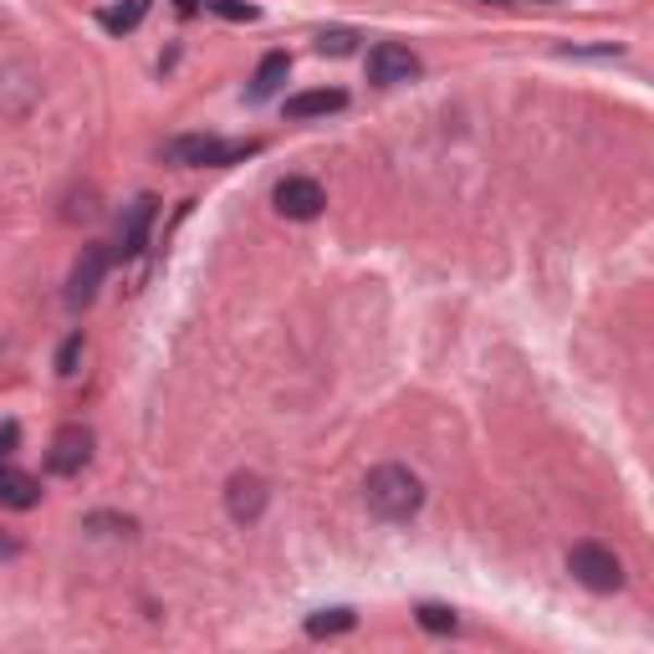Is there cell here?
I'll list each match as a JSON object with an SVG mask.
<instances>
[{
	"instance_id": "cell-1",
	"label": "cell",
	"mask_w": 654,
	"mask_h": 654,
	"mask_svg": "<svg viewBox=\"0 0 654 654\" xmlns=\"http://www.w3.org/2000/svg\"><path fill=\"white\" fill-rule=\"evenodd\" d=\"M363 502H369V511L379 521H409V517H420V506H424V481L409 466H394V460H388V466L369 470Z\"/></svg>"
},
{
	"instance_id": "cell-2",
	"label": "cell",
	"mask_w": 654,
	"mask_h": 654,
	"mask_svg": "<svg viewBox=\"0 0 654 654\" xmlns=\"http://www.w3.org/2000/svg\"><path fill=\"white\" fill-rule=\"evenodd\" d=\"M261 153L256 138H220V134H180L169 138L159 159L174 169H225V164H240V159H251Z\"/></svg>"
},
{
	"instance_id": "cell-3",
	"label": "cell",
	"mask_w": 654,
	"mask_h": 654,
	"mask_svg": "<svg viewBox=\"0 0 654 654\" xmlns=\"http://www.w3.org/2000/svg\"><path fill=\"white\" fill-rule=\"evenodd\" d=\"M568 572H572V583H583L588 593H619L624 588V563L608 553L604 542H572Z\"/></svg>"
},
{
	"instance_id": "cell-4",
	"label": "cell",
	"mask_w": 654,
	"mask_h": 654,
	"mask_svg": "<svg viewBox=\"0 0 654 654\" xmlns=\"http://www.w3.org/2000/svg\"><path fill=\"white\" fill-rule=\"evenodd\" d=\"M108 271H113V251H108V246H83V256H77V267H72V276H67V307L72 312H83V307L98 297V286H102Z\"/></svg>"
},
{
	"instance_id": "cell-5",
	"label": "cell",
	"mask_w": 654,
	"mask_h": 654,
	"mask_svg": "<svg viewBox=\"0 0 654 654\" xmlns=\"http://www.w3.org/2000/svg\"><path fill=\"white\" fill-rule=\"evenodd\" d=\"M420 77V57L404 47V41H379L369 51V83L373 87H399Z\"/></svg>"
},
{
	"instance_id": "cell-6",
	"label": "cell",
	"mask_w": 654,
	"mask_h": 654,
	"mask_svg": "<svg viewBox=\"0 0 654 654\" xmlns=\"http://www.w3.org/2000/svg\"><path fill=\"white\" fill-rule=\"evenodd\" d=\"M271 205H276L286 220H318L322 205H328V195H322L318 180H307V174H286L282 185L271 189Z\"/></svg>"
},
{
	"instance_id": "cell-7",
	"label": "cell",
	"mask_w": 654,
	"mask_h": 654,
	"mask_svg": "<svg viewBox=\"0 0 654 654\" xmlns=\"http://www.w3.org/2000/svg\"><path fill=\"white\" fill-rule=\"evenodd\" d=\"M153 215H159V200H153V195H138V200L123 210L113 261H134V256H144V246H149V231H153Z\"/></svg>"
},
{
	"instance_id": "cell-8",
	"label": "cell",
	"mask_w": 654,
	"mask_h": 654,
	"mask_svg": "<svg viewBox=\"0 0 654 654\" xmlns=\"http://www.w3.org/2000/svg\"><path fill=\"white\" fill-rule=\"evenodd\" d=\"M87 460H92V430H87V424H62V430L51 435V451H47L51 476H77Z\"/></svg>"
},
{
	"instance_id": "cell-9",
	"label": "cell",
	"mask_w": 654,
	"mask_h": 654,
	"mask_svg": "<svg viewBox=\"0 0 654 654\" xmlns=\"http://www.w3.org/2000/svg\"><path fill=\"white\" fill-rule=\"evenodd\" d=\"M267 481L256 476V470H240V476H231V486H225V511H231L235 521H256L261 511H267Z\"/></svg>"
},
{
	"instance_id": "cell-10",
	"label": "cell",
	"mask_w": 654,
	"mask_h": 654,
	"mask_svg": "<svg viewBox=\"0 0 654 654\" xmlns=\"http://www.w3.org/2000/svg\"><path fill=\"white\" fill-rule=\"evenodd\" d=\"M343 108H348V92H343V87H312V92H292V98H286V118H292V123L343 113Z\"/></svg>"
},
{
	"instance_id": "cell-11",
	"label": "cell",
	"mask_w": 654,
	"mask_h": 654,
	"mask_svg": "<svg viewBox=\"0 0 654 654\" xmlns=\"http://www.w3.org/2000/svg\"><path fill=\"white\" fill-rule=\"evenodd\" d=\"M41 502V481L16 470L11 460H0V506H11V511H32Z\"/></svg>"
},
{
	"instance_id": "cell-12",
	"label": "cell",
	"mask_w": 654,
	"mask_h": 654,
	"mask_svg": "<svg viewBox=\"0 0 654 654\" xmlns=\"http://www.w3.org/2000/svg\"><path fill=\"white\" fill-rule=\"evenodd\" d=\"M286 77H292V57H286V51H267L261 67H256V77H251V87H246V102L276 98V92L286 87Z\"/></svg>"
},
{
	"instance_id": "cell-13",
	"label": "cell",
	"mask_w": 654,
	"mask_h": 654,
	"mask_svg": "<svg viewBox=\"0 0 654 654\" xmlns=\"http://www.w3.org/2000/svg\"><path fill=\"white\" fill-rule=\"evenodd\" d=\"M353 624H358V614H353V608H322V614H312V619H307V639L348 634Z\"/></svg>"
},
{
	"instance_id": "cell-14",
	"label": "cell",
	"mask_w": 654,
	"mask_h": 654,
	"mask_svg": "<svg viewBox=\"0 0 654 654\" xmlns=\"http://www.w3.org/2000/svg\"><path fill=\"white\" fill-rule=\"evenodd\" d=\"M144 16H149V0H118L113 11H102V26L113 36H123V32H134Z\"/></svg>"
},
{
	"instance_id": "cell-15",
	"label": "cell",
	"mask_w": 654,
	"mask_h": 654,
	"mask_svg": "<svg viewBox=\"0 0 654 654\" xmlns=\"http://www.w3.org/2000/svg\"><path fill=\"white\" fill-rule=\"evenodd\" d=\"M415 619H420V629H430V634H455V629H460L455 608H445V604H420Z\"/></svg>"
},
{
	"instance_id": "cell-16",
	"label": "cell",
	"mask_w": 654,
	"mask_h": 654,
	"mask_svg": "<svg viewBox=\"0 0 654 654\" xmlns=\"http://www.w3.org/2000/svg\"><path fill=\"white\" fill-rule=\"evenodd\" d=\"M358 51V32H322L318 36V57H353Z\"/></svg>"
},
{
	"instance_id": "cell-17",
	"label": "cell",
	"mask_w": 654,
	"mask_h": 654,
	"mask_svg": "<svg viewBox=\"0 0 654 654\" xmlns=\"http://www.w3.org/2000/svg\"><path fill=\"white\" fill-rule=\"evenodd\" d=\"M205 11H215L220 21H240V26L261 16V11H256V5H246V0H205Z\"/></svg>"
},
{
	"instance_id": "cell-18",
	"label": "cell",
	"mask_w": 654,
	"mask_h": 654,
	"mask_svg": "<svg viewBox=\"0 0 654 654\" xmlns=\"http://www.w3.org/2000/svg\"><path fill=\"white\" fill-rule=\"evenodd\" d=\"M83 333H72L67 343H62V348H57V373H62V379H72V373H77V363H83Z\"/></svg>"
},
{
	"instance_id": "cell-19",
	"label": "cell",
	"mask_w": 654,
	"mask_h": 654,
	"mask_svg": "<svg viewBox=\"0 0 654 654\" xmlns=\"http://www.w3.org/2000/svg\"><path fill=\"white\" fill-rule=\"evenodd\" d=\"M16 440H21V424H0V460L16 455Z\"/></svg>"
},
{
	"instance_id": "cell-20",
	"label": "cell",
	"mask_w": 654,
	"mask_h": 654,
	"mask_svg": "<svg viewBox=\"0 0 654 654\" xmlns=\"http://www.w3.org/2000/svg\"><path fill=\"white\" fill-rule=\"evenodd\" d=\"M11 557H21V538H11V532H0V563H11Z\"/></svg>"
},
{
	"instance_id": "cell-21",
	"label": "cell",
	"mask_w": 654,
	"mask_h": 654,
	"mask_svg": "<svg viewBox=\"0 0 654 654\" xmlns=\"http://www.w3.org/2000/svg\"><path fill=\"white\" fill-rule=\"evenodd\" d=\"M174 11H180V16H195V11H200V0H174Z\"/></svg>"
}]
</instances>
